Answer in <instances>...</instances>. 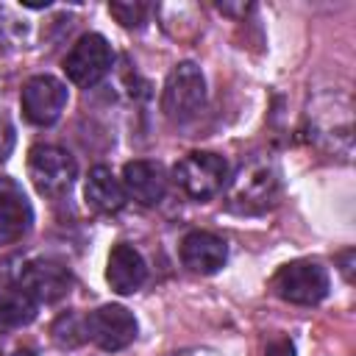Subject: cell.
Returning a JSON list of instances; mask_svg holds the SVG:
<instances>
[{
    "mask_svg": "<svg viewBox=\"0 0 356 356\" xmlns=\"http://www.w3.org/2000/svg\"><path fill=\"white\" fill-rule=\"evenodd\" d=\"M206 103V81L197 64L181 61L170 70L161 92V111L172 122H189Z\"/></svg>",
    "mask_w": 356,
    "mask_h": 356,
    "instance_id": "cell-1",
    "label": "cell"
},
{
    "mask_svg": "<svg viewBox=\"0 0 356 356\" xmlns=\"http://www.w3.org/2000/svg\"><path fill=\"white\" fill-rule=\"evenodd\" d=\"M175 184L195 200H209L214 195L222 192L225 181H228V161L217 153H209V150H195V153H186L175 170Z\"/></svg>",
    "mask_w": 356,
    "mask_h": 356,
    "instance_id": "cell-2",
    "label": "cell"
},
{
    "mask_svg": "<svg viewBox=\"0 0 356 356\" xmlns=\"http://www.w3.org/2000/svg\"><path fill=\"white\" fill-rule=\"evenodd\" d=\"M328 270L317 261H289L273 275V292L295 306H314L328 295Z\"/></svg>",
    "mask_w": 356,
    "mask_h": 356,
    "instance_id": "cell-3",
    "label": "cell"
},
{
    "mask_svg": "<svg viewBox=\"0 0 356 356\" xmlns=\"http://www.w3.org/2000/svg\"><path fill=\"white\" fill-rule=\"evenodd\" d=\"M278 189H281V181H278L275 167H270V164L242 167L231 184L228 209L239 211V214H259L275 203Z\"/></svg>",
    "mask_w": 356,
    "mask_h": 356,
    "instance_id": "cell-4",
    "label": "cell"
},
{
    "mask_svg": "<svg viewBox=\"0 0 356 356\" xmlns=\"http://www.w3.org/2000/svg\"><path fill=\"white\" fill-rule=\"evenodd\" d=\"M28 175L39 195L58 197L72 186V181L78 175V164L64 147L36 145L28 153Z\"/></svg>",
    "mask_w": 356,
    "mask_h": 356,
    "instance_id": "cell-5",
    "label": "cell"
},
{
    "mask_svg": "<svg viewBox=\"0 0 356 356\" xmlns=\"http://www.w3.org/2000/svg\"><path fill=\"white\" fill-rule=\"evenodd\" d=\"M111 64H114V50L108 44V39L100 36V33L81 36L72 44V50L64 56V72H67V78L75 86H83V89H89L97 81H103L108 75Z\"/></svg>",
    "mask_w": 356,
    "mask_h": 356,
    "instance_id": "cell-6",
    "label": "cell"
},
{
    "mask_svg": "<svg viewBox=\"0 0 356 356\" xmlns=\"http://www.w3.org/2000/svg\"><path fill=\"white\" fill-rule=\"evenodd\" d=\"M72 286V273L56 259H33L19 270L17 289L33 303H56Z\"/></svg>",
    "mask_w": 356,
    "mask_h": 356,
    "instance_id": "cell-7",
    "label": "cell"
},
{
    "mask_svg": "<svg viewBox=\"0 0 356 356\" xmlns=\"http://www.w3.org/2000/svg\"><path fill=\"white\" fill-rule=\"evenodd\" d=\"M86 339H92L100 350H122L136 339V317L120 306V303H106L86 317Z\"/></svg>",
    "mask_w": 356,
    "mask_h": 356,
    "instance_id": "cell-8",
    "label": "cell"
},
{
    "mask_svg": "<svg viewBox=\"0 0 356 356\" xmlns=\"http://www.w3.org/2000/svg\"><path fill=\"white\" fill-rule=\"evenodd\" d=\"M19 103L28 122L53 125L67 106V83L53 75H33L31 81H25Z\"/></svg>",
    "mask_w": 356,
    "mask_h": 356,
    "instance_id": "cell-9",
    "label": "cell"
},
{
    "mask_svg": "<svg viewBox=\"0 0 356 356\" xmlns=\"http://www.w3.org/2000/svg\"><path fill=\"white\" fill-rule=\"evenodd\" d=\"M33 225V209L25 189L11 178L0 175V248L19 242Z\"/></svg>",
    "mask_w": 356,
    "mask_h": 356,
    "instance_id": "cell-10",
    "label": "cell"
},
{
    "mask_svg": "<svg viewBox=\"0 0 356 356\" xmlns=\"http://www.w3.org/2000/svg\"><path fill=\"white\" fill-rule=\"evenodd\" d=\"M120 184H122L125 195L131 200H136L139 206H156L167 192V172L156 161L136 159V161H128L122 167Z\"/></svg>",
    "mask_w": 356,
    "mask_h": 356,
    "instance_id": "cell-11",
    "label": "cell"
},
{
    "mask_svg": "<svg viewBox=\"0 0 356 356\" xmlns=\"http://www.w3.org/2000/svg\"><path fill=\"white\" fill-rule=\"evenodd\" d=\"M228 259V245L222 236L211 231H189L181 239V261L197 273V275H211L217 273Z\"/></svg>",
    "mask_w": 356,
    "mask_h": 356,
    "instance_id": "cell-12",
    "label": "cell"
},
{
    "mask_svg": "<svg viewBox=\"0 0 356 356\" xmlns=\"http://www.w3.org/2000/svg\"><path fill=\"white\" fill-rule=\"evenodd\" d=\"M147 278V267L142 253L134 245H114L106 261V281L117 295H134Z\"/></svg>",
    "mask_w": 356,
    "mask_h": 356,
    "instance_id": "cell-13",
    "label": "cell"
},
{
    "mask_svg": "<svg viewBox=\"0 0 356 356\" xmlns=\"http://www.w3.org/2000/svg\"><path fill=\"white\" fill-rule=\"evenodd\" d=\"M83 197H86V206L97 214H114L125 206V189L108 167L89 170V178L83 184Z\"/></svg>",
    "mask_w": 356,
    "mask_h": 356,
    "instance_id": "cell-14",
    "label": "cell"
},
{
    "mask_svg": "<svg viewBox=\"0 0 356 356\" xmlns=\"http://www.w3.org/2000/svg\"><path fill=\"white\" fill-rule=\"evenodd\" d=\"M36 317V303L17 292H0V334H11L17 328H25Z\"/></svg>",
    "mask_w": 356,
    "mask_h": 356,
    "instance_id": "cell-15",
    "label": "cell"
},
{
    "mask_svg": "<svg viewBox=\"0 0 356 356\" xmlns=\"http://www.w3.org/2000/svg\"><path fill=\"white\" fill-rule=\"evenodd\" d=\"M53 339H56L61 348H75V345H81V342L86 339V320L78 317V314H72V312L61 314V317L56 320V325H53Z\"/></svg>",
    "mask_w": 356,
    "mask_h": 356,
    "instance_id": "cell-16",
    "label": "cell"
},
{
    "mask_svg": "<svg viewBox=\"0 0 356 356\" xmlns=\"http://www.w3.org/2000/svg\"><path fill=\"white\" fill-rule=\"evenodd\" d=\"M108 11H111V14L117 17V22L125 25V28H139V25L145 22V17H147V6H145V3H111Z\"/></svg>",
    "mask_w": 356,
    "mask_h": 356,
    "instance_id": "cell-17",
    "label": "cell"
},
{
    "mask_svg": "<svg viewBox=\"0 0 356 356\" xmlns=\"http://www.w3.org/2000/svg\"><path fill=\"white\" fill-rule=\"evenodd\" d=\"M14 142H17V134H14V125L6 114H0V161H6L14 150Z\"/></svg>",
    "mask_w": 356,
    "mask_h": 356,
    "instance_id": "cell-18",
    "label": "cell"
},
{
    "mask_svg": "<svg viewBox=\"0 0 356 356\" xmlns=\"http://www.w3.org/2000/svg\"><path fill=\"white\" fill-rule=\"evenodd\" d=\"M264 356H295V348L289 339H275L267 345V353Z\"/></svg>",
    "mask_w": 356,
    "mask_h": 356,
    "instance_id": "cell-19",
    "label": "cell"
},
{
    "mask_svg": "<svg viewBox=\"0 0 356 356\" xmlns=\"http://www.w3.org/2000/svg\"><path fill=\"white\" fill-rule=\"evenodd\" d=\"M8 356H33L31 350H17V353H8Z\"/></svg>",
    "mask_w": 356,
    "mask_h": 356,
    "instance_id": "cell-20",
    "label": "cell"
}]
</instances>
